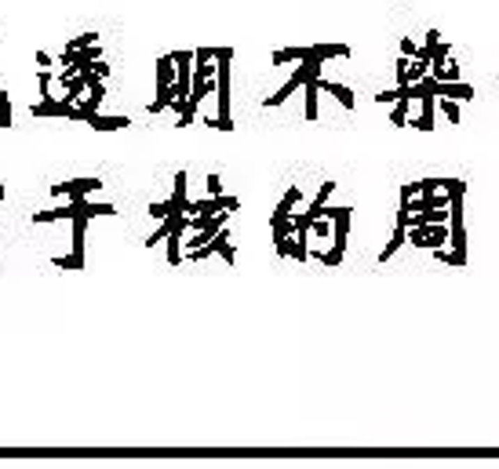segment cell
Here are the masks:
<instances>
[{"instance_id":"cell-1","label":"cell","mask_w":499,"mask_h":469,"mask_svg":"<svg viewBox=\"0 0 499 469\" xmlns=\"http://www.w3.org/2000/svg\"><path fill=\"white\" fill-rule=\"evenodd\" d=\"M212 58H215V99L219 109L215 117H208V124L219 127V132H233V117H230V62H233V47H212Z\"/></svg>"},{"instance_id":"cell-2","label":"cell","mask_w":499,"mask_h":469,"mask_svg":"<svg viewBox=\"0 0 499 469\" xmlns=\"http://www.w3.org/2000/svg\"><path fill=\"white\" fill-rule=\"evenodd\" d=\"M171 88H175V62H171V55H160L157 58V99H153L150 113H164L171 106Z\"/></svg>"},{"instance_id":"cell-3","label":"cell","mask_w":499,"mask_h":469,"mask_svg":"<svg viewBox=\"0 0 499 469\" xmlns=\"http://www.w3.org/2000/svg\"><path fill=\"white\" fill-rule=\"evenodd\" d=\"M314 62H321V58H302V62H299V66H295V73H292V77H288V80H284V84H281L277 91H273V95H270V99H266L263 106H266V109H277V106H284V102H288V99H292V95H295L299 88H302V80H307V73L314 70Z\"/></svg>"},{"instance_id":"cell-4","label":"cell","mask_w":499,"mask_h":469,"mask_svg":"<svg viewBox=\"0 0 499 469\" xmlns=\"http://www.w3.org/2000/svg\"><path fill=\"white\" fill-rule=\"evenodd\" d=\"M212 255H219L227 266H233L237 262V251H233V244H230V230H219L208 244H201V248H193V251H186V258H193V262H201V258H212Z\"/></svg>"},{"instance_id":"cell-5","label":"cell","mask_w":499,"mask_h":469,"mask_svg":"<svg viewBox=\"0 0 499 469\" xmlns=\"http://www.w3.org/2000/svg\"><path fill=\"white\" fill-rule=\"evenodd\" d=\"M302 91H307V102H302V117L307 120H317V91H321V62H314V70L307 73V80H302Z\"/></svg>"},{"instance_id":"cell-6","label":"cell","mask_w":499,"mask_h":469,"mask_svg":"<svg viewBox=\"0 0 499 469\" xmlns=\"http://www.w3.org/2000/svg\"><path fill=\"white\" fill-rule=\"evenodd\" d=\"M33 117H70L73 120V102H66V99H52V95H44V99L29 109Z\"/></svg>"},{"instance_id":"cell-7","label":"cell","mask_w":499,"mask_h":469,"mask_svg":"<svg viewBox=\"0 0 499 469\" xmlns=\"http://www.w3.org/2000/svg\"><path fill=\"white\" fill-rule=\"evenodd\" d=\"M99 189H102V179H70V182L52 186V197H70V193L88 197V193H99Z\"/></svg>"},{"instance_id":"cell-8","label":"cell","mask_w":499,"mask_h":469,"mask_svg":"<svg viewBox=\"0 0 499 469\" xmlns=\"http://www.w3.org/2000/svg\"><path fill=\"white\" fill-rule=\"evenodd\" d=\"M321 91H328L343 109H353V106H358V95H353L346 84H335V80H321Z\"/></svg>"},{"instance_id":"cell-9","label":"cell","mask_w":499,"mask_h":469,"mask_svg":"<svg viewBox=\"0 0 499 469\" xmlns=\"http://www.w3.org/2000/svg\"><path fill=\"white\" fill-rule=\"evenodd\" d=\"M346 55H350V44H310V58H321V62L346 58Z\"/></svg>"},{"instance_id":"cell-10","label":"cell","mask_w":499,"mask_h":469,"mask_svg":"<svg viewBox=\"0 0 499 469\" xmlns=\"http://www.w3.org/2000/svg\"><path fill=\"white\" fill-rule=\"evenodd\" d=\"M302 58H310V47H277V51L270 55L273 66H284V62H302Z\"/></svg>"},{"instance_id":"cell-11","label":"cell","mask_w":499,"mask_h":469,"mask_svg":"<svg viewBox=\"0 0 499 469\" xmlns=\"http://www.w3.org/2000/svg\"><path fill=\"white\" fill-rule=\"evenodd\" d=\"M88 124L95 127V132H121V127H128L132 120H128V117H102V113H95Z\"/></svg>"},{"instance_id":"cell-12","label":"cell","mask_w":499,"mask_h":469,"mask_svg":"<svg viewBox=\"0 0 499 469\" xmlns=\"http://www.w3.org/2000/svg\"><path fill=\"white\" fill-rule=\"evenodd\" d=\"M299 200H302V193H299V186H292V189L284 193V200L277 204V212H273V218H284V215H292Z\"/></svg>"},{"instance_id":"cell-13","label":"cell","mask_w":499,"mask_h":469,"mask_svg":"<svg viewBox=\"0 0 499 469\" xmlns=\"http://www.w3.org/2000/svg\"><path fill=\"white\" fill-rule=\"evenodd\" d=\"M168 266H179L183 262V233H168Z\"/></svg>"},{"instance_id":"cell-14","label":"cell","mask_w":499,"mask_h":469,"mask_svg":"<svg viewBox=\"0 0 499 469\" xmlns=\"http://www.w3.org/2000/svg\"><path fill=\"white\" fill-rule=\"evenodd\" d=\"M430 70V62H420V58H408V70H405V80L408 84H415V80H423Z\"/></svg>"},{"instance_id":"cell-15","label":"cell","mask_w":499,"mask_h":469,"mask_svg":"<svg viewBox=\"0 0 499 469\" xmlns=\"http://www.w3.org/2000/svg\"><path fill=\"white\" fill-rule=\"evenodd\" d=\"M438 106H441V113H445V117L448 120H452V124H459V117H463V113H459V99H445V95H438Z\"/></svg>"},{"instance_id":"cell-16","label":"cell","mask_w":499,"mask_h":469,"mask_svg":"<svg viewBox=\"0 0 499 469\" xmlns=\"http://www.w3.org/2000/svg\"><path fill=\"white\" fill-rule=\"evenodd\" d=\"M0 127H11V95L0 91Z\"/></svg>"},{"instance_id":"cell-17","label":"cell","mask_w":499,"mask_h":469,"mask_svg":"<svg viewBox=\"0 0 499 469\" xmlns=\"http://www.w3.org/2000/svg\"><path fill=\"white\" fill-rule=\"evenodd\" d=\"M55 266H59V269H84V258L66 255V258H55Z\"/></svg>"},{"instance_id":"cell-18","label":"cell","mask_w":499,"mask_h":469,"mask_svg":"<svg viewBox=\"0 0 499 469\" xmlns=\"http://www.w3.org/2000/svg\"><path fill=\"white\" fill-rule=\"evenodd\" d=\"M314 258H321V262H325V266H339V262H343V251L328 248V251H321V255H314Z\"/></svg>"},{"instance_id":"cell-19","label":"cell","mask_w":499,"mask_h":469,"mask_svg":"<svg viewBox=\"0 0 499 469\" xmlns=\"http://www.w3.org/2000/svg\"><path fill=\"white\" fill-rule=\"evenodd\" d=\"M37 88H40V95H52V73H47V70L37 73Z\"/></svg>"},{"instance_id":"cell-20","label":"cell","mask_w":499,"mask_h":469,"mask_svg":"<svg viewBox=\"0 0 499 469\" xmlns=\"http://www.w3.org/2000/svg\"><path fill=\"white\" fill-rule=\"evenodd\" d=\"M88 44H95V33H80V37H73V40H70L73 51H80V47H88Z\"/></svg>"},{"instance_id":"cell-21","label":"cell","mask_w":499,"mask_h":469,"mask_svg":"<svg viewBox=\"0 0 499 469\" xmlns=\"http://www.w3.org/2000/svg\"><path fill=\"white\" fill-rule=\"evenodd\" d=\"M215 193H222V179L212 171V175H208V197H215Z\"/></svg>"},{"instance_id":"cell-22","label":"cell","mask_w":499,"mask_h":469,"mask_svg":"<svg viewBox=\"0 0 499 469\" xmlns=\"http://www.w3.org/2000/svg\"><path fill=\"white\" fill-rule=\"evenodd\" d=\"M150 215H153V218H164V215H168V200H157V204H150Z\"/></svg>"},{"instance_id":"cell-23","label":"cell","mask_w":499,"mask_h":469,"mask_svg":"<svg viewBox=\"0 0 499 469\" xmlns=\"http://www.w3.org/2000/svg\"><path fill=\"white\" fill-rule=\"evenodd\" d=\"M401 55H408V58L415 55V40H412V37H405V40H401Z\"/></svg>"},{"instance_id":"cell-24","label":"cell","mask_w":499,"mask_h":469,"mask_svg":"<svg viewBox=\"0 0 499 469\" xmlns=\"http://www.w3.org/2000/svg\"><path fill=\"white\" fill-rule=\"evenodd\" d=\"M91 70H95V73H99L102 80L109 77V66H106V62H102V58H95V62H91Z\"/></svg>"},{"instance_id":"cell-25","label":"cell","mask_w":499,"mask_h":469,"mask_svg":"<svg viewBox=\"0 0 499 469\" xmlns=\"http://www.w3.org/2000/svg\"><path fill=\"white\" fill-rule=\"evenodd\" d=\"M420 193V182H408V186H401V197H415Z\"/></svg>"},{"instance_id":"cell-26","label":"cell","mask_w":499,"mask_h":469,"mask_svg":"<svg viewBox=\"0 0 499 469\" xmlns=\"http://www.w3.org/2000/svg\"><path fill=\"white\" fill-rule=\"evenodd\" d=\"M37 66L47 70V66H52V55H47V51H37Z\"/></svg>"},{"instance_id":"cell-27","label":"cell","mask_w":499,"mask_h":469,"mask_svg":"<svg viewBox=\"0 0 499 469\" xmlns=\"http://www.w3.org/2000/svg\"><path fill=\"white\" fill-rule=\"evenodd\" d=\"M4 193H8V189H4V186H0V200H4Z\"/></svg>"}]
</instances>
